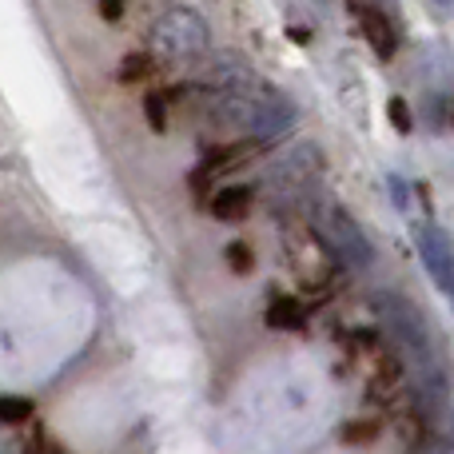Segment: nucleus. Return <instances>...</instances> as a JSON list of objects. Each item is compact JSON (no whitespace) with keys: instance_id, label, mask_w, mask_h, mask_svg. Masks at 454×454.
Masks as SVG:
<instances>
[{"instance_id":"nucleus-15","label":"nucleus","mask_w":454,"mask_h":454,"mask_svg":"<svg viewBox=\"0 0 454 454\" xmlns=\"http://www.w3.org/2000/svg\"><path fill=\"white\" fill-rule=\"evenodd\" d=\"M152 76V56L148 52H128L120 64V84H144Z\"/></svg>"},{"instance_id":"nucleus-7","label":"nucleus","mask_w":454,"mask_h":454,"mask_svg":"<svg viewBox=\"0 0 454 454\" xmlns=\"http://www.w3.org/2000/svg\"><path fill=\"white\" fill-rule=\"evenodd\" d=\"M251 76H255V72H251L247 60H239V56H215V60H207L204 72L192 80V88H196L200 96H207V100H212V96H220V92H227V88L251 80Z\"/></svg>"},{"instance_id":"nucleus-21","label":"nucleus","mask_w":454,"mask_h":454,"mask_svg":"<svg viewBox=\"0 0 454 454\" xmlns=\"http://www.w3.org/2000/svg\"><path fill=\"white\" fill-rule=\"evenodd\" d=\"M411 454H450V447H447L442 439H434V434H431V439H423Z\"/></svg>"},{"instance_id":"nucleus-22","label":"nucleus","mask_w":454,"mask_h":454,"mask_svg":"<svg viewBox=\"0 0 454 454\" xmlns=\"http://www.w3.org/2000/svg\"><path fill=\"white\" fill-rule=\"evenodd\" d=\"M52 454H64V450H52Z\"/></svg>"},{"instance_id":"nucleus-19","label":"nucleus","mask_w":454,"mask_h":454,"mask_svg":"<svg viewBox=\"0 0 454 454\" xmlns=\"http://www.w3.org/2000/svg\"><path fill=\"white\" fill-rule=\"evenodd\" d=\"M387 116H391V124L399 128V132H411V108H407V100L391 96V104H387Z\"/></svg>"},{"instance_id":"nucleus-3","label":"nucleus","mask_w":454,"mask_h":454,"mask_svg":"<svg viewBox=\"0 0 454 454\" xmlns=\"http://www.w3.org/2000/svg\"><path fill=\"white\" fill-rule=\"evenodd\" d=\"M323 176H327V156H323V148L315 140H303V144H291L283 156H275L259 192H263V200L279 215L303 212L315 200V192H319Z\"/></svg>"},{"instance_id":"nucleus-13","label":"nucleus","mask_w":454,"mask_h":454,"mask_svg":"<svg viewBox=\"0 0 454 454\" xmlns=\"http://www.w3.org/2000/svg\"><path fill=\"white\" fill-rule=\"evenodd\" d=\"M267 327H275V331H303L307 327L303 303H299V299H291V295H279L271 307H267Z\"/></svg>"},{"instance_id":"nucleus-11","label":"nucleus","mask_w":454,"mask_h":454,"mask_svg":"<svg viewBox=\"0 0 454 454\" xmlns=\"http://www.w3.org/2000/svg\"><path fill=\"white\" fill-rule=\"evenodd\" d=\"M251 200H255V192L247 188V184H231V188L215 192L212 200V215L223 223H235V220H247L251 215Z\"/></svg>"},{"instance_id":"nucleus-8","label":"nucleus","mask_w":454,"mask_h":454,"mask_svg":"<svg viewBox=\"0 0 454 454\" xmlns=\"http://www.w3.org/2000/svg\"><path fill=\"white\" fill-rule=\"evenodd\" d=\"M419 259H423L427 275L434 279V287L450 291L454 259H450V239H447L442 227H423V231H419Z\"/></svg>"},{"instance_id":"nucleus-2","label":"nucleus","mask_w":454,"mask_h":454,"mask_svg":"<svg viewBox=\"0 0 454 454\" xmlns=\"http://www.w3.org/2000/svg\"><path fill=\"white\" fill-rule=\"evenodd\" d=\"M371 307H375L379 327L391 335L395 351H399L407 363H415V371L423 375V383H439L442 387L439 343H434L431 319L423 315V307L411 303V299L399 295V291H379V295L371 299Z\"/></svg>"},{"instance_id":"nucleus-5","label":"nucleus","mask_w":454,"mask_h":454,"mask_svg":"<svg viewBox=\"0 0 454 454\" xmlns=\"http://www.w3.org/2000/svg\"><path fill=\"white\" fill-rule=\"evenodd\" d=\"M148 56L168 64H188L200 60V56L212 48V28L207 20L196 12V8H168L156 24H152V36H148Z\"/></svg>"},{"instance_id":"nucleus-14","label":"nucleus","mask_w":454,"mask_h":454,"mask_svg":"<svg viewBox=\"0 0 454 454\" xmlns=\"http://www.w3.org/2000/svg\"><path fill=\"white\" fill-rule=\"evenodd\" d=\"M379 431H383L379 419H355V423L343 427V442L347 447H371V442L379 439Z\"/></svg>"},{"instance_id":"nucleus-9","label":"nucleus","mask_w":454,"mask_h":454,"mask_svg":"<svg viewBox=\"0 0 454 454\" xmlns=\"http://www.w3.org/2000/svg\"><path fill=\"white\" fill-rule=\"evenodd\" d=\"M367 395L379 403V407H391L395 399L407 395V379H403V363L395 355H379L375 371L367 379Z\"/></svg>"},{"instance_id":"nucleus-20","label":"nucleus","mask_w":454,"mask_h":454,"mask_svg":"<svg viewBox=\"0 0 454 454\" xmlns=\"http://www.w3.org/2000/svg\"><path fill=\"white\" fill-rule=\"evenodd\" d=\"M96 4H100V16H104L108 24L124 20V4H128V0H96Z\"/></svg>"},{"instance_id":"nucleus-12","label":"nucleus","mask_w":454,"mask_h":454,"mask_svg":"<svg viewBox=\"0 0 454 454\" xmlns=\"http://www.w3.org/2000/svg\"><path fill=\"white\" fill-rule=\"evenodd\" d=\"M255 152H259V140H239V144H231V148H212V156H207V164L196 172V180H207V176H215V172L243 168Z\"/></svg>"},{"instance_id":"nucleus-10","label":"nucleus","mask_w":454,"mask_h":454,"mask_svg":"<svg viewBox=\"0 0 454 454\" xmlns=\"http://www.w3.org/2000/svg\"><path fill=\"white\" fill-rule=\"evenodd\" d=\"M359 28H363V36H367V44L375 48L383 60H387V56H395V44H399V40H395V24L387 20L383 8L363 4L359 8Z\"/></svg>"},{"instance_id":"nucleus-18","label":"nucleus","mask_w":454,"mask_h":454,"mask_svg":"<svg viewBox=\"0 0 454 454\" xmlns=\"http://www.w3.org/2000/svg\"><path fill=\"white\" fill-rule=\"evenodd\" d=\"M24 419H32V403L20 399V395H4V399H0V423L16 427V423H24Z\"/></svg>"},{"instance_id":"nucleus-4","label":"nucleus","mask_w":454,"mask_h":454,"mask_svg":"<svg viewBox=\"0 0 454 454\" xmlns=\"http://www.w3.org/2000/svg\"><path fill=\"white\" fill-rule=\"evenodd\" d=\"M311 235L319 239V247L335 259V267L343 271H367L375 263V247H371V235L363 231V223L355 220L347 207L339 204H315L311 207Z\"/></svg>"},{"instance_id":"nucleus-6","label":"nucleus","mask_w":454,"mask_h":454,"mask_svg":"<svg viewBox=\"0 0 454 454\" xmlns=\"http://www.w3.org/2000/svg\"><path fill=\"white\" fill-rule=\"evenodd\" d=\"M287 259H291V267L299 271V283H303L311 295L323 299V295H331V291L339 287L335 259L319 247V239H315V235H303V243H299L295 235H287Z\"/></svg>"},{"instance_id":"nucleus-16","label":"nucleus","mask_w":454,"mask_h":454,"mask_svg":"<svg viewBox=\"0 0 454 454\" xmlns=\"http://www.w3.org/2000/svg\"><path fill=\"white\" fill-rule=\"evenodd\" d=\"M223 259H227V267H231L235 275H251V267H255V251H251L247 239H231V243H227Z\"/></svg>"},{"instance_id":"nucleus-17","label":"nucleus","mask_w":454,"mask_h":454,"mask_svg":"<svg viewBox=\"0 0 454 454\" xmlns=\"http://www.w3.org/2000/svg\"><path fill=\"white\" fill-rule=\"evenodd\" d=\"M144 116H148L152 132H168V116H172L168 96L164 92H148V96H144Z\"/></svg>"},{"instance_id":"nucleus-1","label":"nucleus","mask_w":454,"mask_h":454,"mask_svg":"<svg viewBox=\"0 0 454 454\" xmlns=\"http://www.w3.org/2000/svg\"><path fill=\"white\" fill-rule=\"evenodd\" d=\"M207 116H212L215 128H227L235 136H247V140L263 144L295 124V104L275 84H263V80L251 76L243 84L212 96L207 100Z\"/></svg>"}]
</instances>
